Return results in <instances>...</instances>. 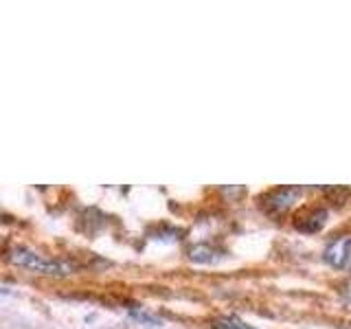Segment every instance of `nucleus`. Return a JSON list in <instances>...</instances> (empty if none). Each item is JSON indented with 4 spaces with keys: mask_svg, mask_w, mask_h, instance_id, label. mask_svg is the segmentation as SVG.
<instances>
[{
    "mask_svg": "<svg viewBox=\"0 0 351 329\" xmlns=\"http://www.w3.org/2000/svg\"><path fill=\"white\" fill-rule=\"evenodd\" d=\"M213 329H255L250 327L248 323H244L241 318L237 316H224V318H215V321L211 323Z\"/></svg>",
    "mask_w": 351,
    "mask_h": 329,
    "instance_id": "5",
    "label": "nucleus"
},
{
    "mask_svg": "<svg viewBox=\"0 0 351 329\" xmlns=\"http://www.w3.org/2000/svg\"><path fill=\"white\" fill-rule=\"evenodd\" d=\"M213 255H217V252L211 250L208 246H195V248H191V259L197 261V263H213V261H217Z\"/></svg>",
    "mask_w": 351,
    "mask_h": 329,
    "instance_id": "6",
    "label": "nucleus"
},
{
    "mask_svg": "<svg viewBox=\"0 0 351 329\" xmlns=\"http://www.w3.org/2000/svg\"><path fill=\"white\" fill-rule=\"evenodd\" d=\"M0 294H7V290H0Z\"/></svg>",
    "mask_w": 351,
    "mask_h": 329,
    "instance_id": "8",
    "label": "nucleus"
},
{
    "mask_svg": "<svg viewBox=\"0 0 351 329\" xmlns=\"http://www.w3.org/2000/svg\"><path fill=\"white\" fill-rule=\"evenodd\" d=\"M9 261L16 263V266H20V268H25V270H31V272L49 274V277H69V274L75 270L73 263H69V261L38 255V252H33V250H29L25 246L11 248Z\"/></svg>",
    "mask_w": 351,
    "mask_h": 329,
    "instance_id": "1",
    "label": "nucleus"
},
{
    "mask_svg": "<svg viewBox=\"0 0 351 329\" xmlns=\"http://www.w3.org/2000/svg\"><path fill=\"white\" fill-rule=\"evenodd\" d=\"M323 261L338 270L351 268V235H340L329 241L323 250Z\"/></svg>",
    "mask_w": 351,
    "mask_h": 329,
    "instance_id": "3",
    "label": "nucleus"
},
{
    "mask_svg": "<svg viewBox=\"0 0 351 329\" xmlns=\"http://www.w3.org/2000/svg\"><path fill=\"white\" fill-rule=\"evenodd\" d=\"M345 296L351 301V281H347V285H345Z\"/></svg>",
    "mask_w": 351,
    "mask_h": 329,
    "instance_id": "7",
    "label": "nucleus"
},
{
    "mask_svg": "<svg viewBox=\"0 0 351 329\" xmlns=\"http://www.w3.org/2000/svg\"><path fill=\"white\" fill-rule=\"evenodd\" d=\"M301 193H303L301 186H277V189L261 195V206L266 208V213L279 215L288 211V208L301 197Z\"/></svg>",
    "mask_w": 351,
    "mask_h": 329,
    "instance_id": "2",
    "label": "nucleus"
},
{
    "mask_svg": "<svg viewBox=\"0 0 351 329\" xmlns=\"http://www.w3.org/2000/svg\"><path fill=\"white\" fill-rule=\"evenodd\" d=\"M325 219H327V211H325V208H312L310 215L301 217L299 222H296V228L303 230V233H318V230L323 228Z\"/></svg>",
    "mask_w": 351,
    "mask_h": 329,
    "instance_id": "4",
    "label": "nucleus"
}]
</instances>
